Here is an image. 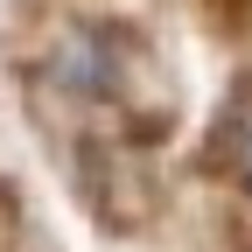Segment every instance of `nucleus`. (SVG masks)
Wrapping results in <instances>:
<instances>
[{
  "label": "nucleus",
  "mask_w": 252,
  "mask_h": 252,
  "mask_svg": "<svg viewBox=\"0 0 252 252\" xmlns=\"http://www.w3.org/2000/svg\"><path fill=\"white\" fill-rule=\"evenodd\" d=\"M245 182H252V140H245Z\"/></svg>",
  "instance_id": "f257e3e1"
}]
</instances>
